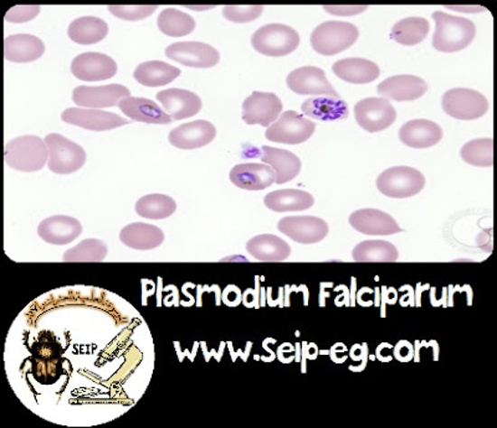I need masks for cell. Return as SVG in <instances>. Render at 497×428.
I'll return each mask as SVG.
<instances>
[{
	"label": "cell",
	"mask_w": 497,
	"mask_h": 428,
	"mask_svg": "<svg viewBox=\"0 0 497 428\" xmlns=\"http://www.w3.org/2000/svg\"><path fill=\"white\" fill-rule=\"evenodd\" d=\"M436 33L433 36V48L442 52L462 51L472 44L476 35V26L472 20L434 12Z\"/></svg>",
	"instance_id": "1"
},
{
	"label": "cell",
	"mask_w": 497,
	"mask_h": 428,
	"mask_svg": "<svg viewBox=\"0 0 497 428\" xmlns=\"http://www.w3.org/2000/svg\"><path fill=\"white\" fill-rule=\"evenodd\" d=\"M5 161L14 171L39 172L49 162V149L45 142L36 135H23L6 143Z\"/></svg>",
	"instance_id": "2"
},
{
	"label": "cell",
	"mask_w": 497,
	"mask_h": 428,
	"mask_svg": "<svg viewBox=\"0 0 497 428\" xmlns=\"http://www.w3.org/2000/svg\"><path fill=\"white\" fill-rule=\"evenodd\" d=\"M358 36L357 26L351 23L326 22L314 30L311 45L318 54L333 56L356 44Z\"/></svg>",
	"instance_id": "3"
},
{
	"label": "cell",
	"mask_w": 497,
	"mask_h": 428,
	"mask_svg": "<svg viewBox=\"0 0 497 428\" xmlns=\"http://www.w3.org/2000/svg\"><path fill=\"white\" fill-rule=\"evenodd\" d=\"M251 45L258 52L270 58H283L300 45V35L291 26L268 24L254 33Z\"/></svg>",
	"instance_id": "4"
},
{
	"label": "cell",
	"mask_w": 497,
	"mask_h": 428,
	"mask_svg": "<svg viewBox=\"0 0 497 428\" xmlns=\"http://www.w3.org/2000/svg\"><path fill=\"white\" fill-rule=\"evenodd\" d=\"M44 142L49 149L48 168L55 174H71L84 167L86 152L81 145L56 134L46 135Z\"/></svg>",
	"instance_id": "5"
},
{
	"label": "cell",
	"mask_w": 497,
	"mask_h": 428,
	"mask_svg": "<svg viewBox=\"0 0 497 428\" xmlns=\"http://www.w3.org/2000/svg\"><path fill=\"white\" fill-rule=\"evenodd\" d=\"M426 187V178L410 167H393L384 171L377 179L378 191L388 198L407 199L419 194Z\"/></svg>",
	"instance_id": "6"
},
{
	"label": "cell",
	"mask_w": 497,
	"mask_h": 428,
	"mask_svg": "<svg viewBox=\"0 0 497 428\" xmlns=\"http://www.w3.org/2000/svg\"><path fill=\"white\" fill-rule=\"evenodd\" d=\"M442 105L447 116L460 121L482 118L490 109L485 96L470 88L449 89L443 96Z\"/></svg>",
	"instance_id": "7"
},
{
	"label": "cell",
	"mask_w": 497,
	"mask_h": 428,
	"mask_svg": "<svg viewBox=\"0 0 497 428\" xmlns=\"http://www.w3.org/2000/svg\"><path fill=\"white\" fill-rule=\"evenodd\" d=\"M316 125L295 111H286L265 132L267 141L281 144H301L313 137Z\"/></svg>",
	"instance_id": "8"
},
{
	"label": "cell",
	"mask_w": 497,
	"mask_h": 428,
	"mask_svg": "<svg viewBox=\"0 0 497 428\" xmlns=\"http://www.w3.org/2000/svg\"><path fill=\"white\" fill-rule=\"evenodd\" d=\"M354 117L364 131L376 134L393 126L397 119V111L388 99L370 98L354 106Z\"/></svg>",
	"instance_id": "9"
},
{
	"label": "cell",
	"mask_w": 497,
	"mask_h": 428,
	"mask_svg": "<svg viewBox=\"0 0 497 428\" xmlns=\"http://www.w3.org/2000/svg\"><path fill=\"white\" fill-rule=\"evenodd\" d=\"M165 56L179 64L193 69L214 68L220 60L217 49L198 42H174L165 49Z\"/></svg>",
	"instance_id": "10"
},
{
	"label": "cell",
	"mask_w": 497,
	"mask_h": 428,
	"mask_svg": "<svg viewBox=\"0 0 497 428\" xmlns=\"http://www.w3.org/2000/svg\"><path fill=\"white\" fill-rule=\"evenodd\" d=\"M281 99L271 92L254 91L243 104V119L248 126L270 127L283 111Z\"/></svg>",
	"instance_id": "11"
},
{
	"label": "cell",
	"mask_w": 497,
	"mask_h": 428,
	"mask_svg": "<svg viewBox=\"0 0 497 428\" xmlns=\"http://www.w3.org/2000/svg\"><path fill=\"white\" fill-rule=\"evenodd\" d=\"M62 121L65 124L76 126V127L88 129V131L104 132L111 131L127 126L128 119L119 117L112 112L101 111L92 108H68L62 112Z\"/></svg>",
	"instance_id": "12"
},
{
	"label": "cell",
	"mask_w": 497,
	"mask_h": 428,
	"mask_svg": "<svg viewBox=\"0 0 497 428\" xmlns=\"http://www.w3.org/2000/svg\"><path fill=\"white\" fill-rule=\"evenodd\" d=\"M131 92L125 86L118 84L98 86H79L72 91V101L76 106L85 108L99 109L115 107Z\"/></svg>",
	"instance_id": "13"
},
{
	"label": "cell",
	"mask_w": 497,
	"mask_h": 428,
	"mask_svg": "<svg viewBox=\"0 0 497 428\" xmlns=\"http://www.w3.org/2000/svg\"><path fill=\"white\" fill-rule=\"evenodd\" d=\"M277 228L291 240L303 245L323 241L330 230L327 222L316 217L284 218L278 221Z\"/></svg>",
	"instance_id": "14"
},
{
	"label": "cell",
	"mask_w": 497,
	"mask_h": 428,
	"mask_svg": "<svg viewBox=\"0 0 497 428\" xmlns=\"http://www.w3.org/2000/svg\"><path fill=\"white\" fill-rule=\"evenodd\" d=\"M287 88L301 96H340L330 84L323 69L304 66L294 70L286 79Z\"/></svg>",
	"instance_id": "15"
},
{
	"label": "cell",
	"mask_w": 497,
	"mask_h": 428,
	"mask_svg": "<svg viewBox=\"0 0 497 428\" xmlns=\"http://www.w3.org/2000/svg\"><path fill=\"white\" fill-rule=\"evenodd\" d=\"M71 72L76 79L82 81H105L117 74V64L108 55L85 52L72 60Z\"/></svg>",
	"instance_id": "16"
},
{
	"label": "cell",
	"mask_w": 497,
	"mask_h": 428,
	"mask_svg": "<svg viewBox=\"0 0 497 428\" xmlns=\"http://www.w3.org/2000/svg\"><path fill=\"white\" fill-rule=\"evenodd\" d=\"M427 86L423 79L413 75L393 76L378 85L377 92L388 101H416L427 94Z\"/></svg>",
	"instance_id": "17"
},
{
	"label": "cell",
	"mask_w": 497,
	"mask_h": 428,
	"mask_svg": "<svg viewBox=\"0 0 497 428\" xmlns=\"http://www.w3.org/2000/svg\"><path fill=\"white\" fill-rule=\"evenodd\" d=\"M350 224L354 230L370 237H389L403 231L390 215L376 209L354 211L350 217Z\"/></svg>",
	"instance_id": "18"
},
{
	"label": "cell",
	"mask_w": 497,
	"mask_h": 428,
	"mask_svg": "<svg viewBox=\"0 0 497 428\" xmlns=\"http://www.w3.org/2000/svg\"><path fill=\"white\" fill-rule=\"evenodd\" d=\"M165 114L173 121H182L198 115L202 109V99L187 89L169 88L155 95Z\"/></svg>",
	"instance_id": "19"
},
{
	"label": "cell",
	"mask_w": 497,
	"mask_h": 428,
	"mask_svg": "<svg viewBox=\"0 0 497 428\" xmlns=\"http://www.w3.org/2000/svg\"><path fill=\"white\" fill-rule=\"evenodd\" d=\"M217 135V129L208 121H194L179 126L171 131L168 135L169 143L173 147L191 151V149L203 148L213 142Z\"/></svg>",
	"instance_id": "20"
},
{
	"label": "cell",
	"mask_w": 497,
	"mask_h": 428,
	"mask_svg": "<svg viewBox=\"0 0 497 428\" xmlns=\"http://www.w3.org/2000/svg\"><path fill=\"white\" fill-rule=\"evenodd\" d=\"M81 222L66 215H55L40 222L38 235L46 244L64 247L81 235Z\"/></svg>",
	"instance_id": "21"
},
{
	"label": "cell",
	"mask_w": 497,
	"mask_h": 428,
	"mask_svg": "<svg viewBox=\"0 0 497 428\" xmlns=\"http://www.w3.org/2000/svg\"><path fill=\"white\" fill-rule=\"evenodd\" d=\"M230 181L235 187L244 191H258L267 189L277 181V174L270 165L247 163L235 165L230 172Z\"/></svg>",
	"instance_id": "22"
},
{
	"label": "cell",
	"mask_w": 497,
	"mask_h": 428,
	"mask_svg": "<svg viewBox=\"0 0 497 428\" xmlns=\"http://www.w3.org/2000/svg\"><path fill=\"white\" fill-rule=\"evenodd\" d=\"M399 138L403 144L410 148H430L442 141L443 129L436 122L414 119L400 128Z\"/></svg>",
	"instance_id": "23"
},
{
	"label": "cell",
	"mask_w": 497,
	"mask_h": 428,
	"mask_svg": "<svg viewBox=\"0 0 497 428\" xmlns=\"http://www.w3.org/2000/svg\"><path fill=\"white\" fill-rule=\"evenodd\" d=\"M308 118L323 122H336L346 119L350 111L341 96H313L301 106Z\"/></svg>",
	"instance_id": "24"
},
{
	"label": "cell",
	"mask_w": 497,
	"mask_h": 428,
	"mask_svg": "<svg viewBox=\"0 0 497 428\" xmlns=\"http://www.w3.org/2000/svg\"><path fill=\"white\" fill-rule=\"evenodd\" d=\"M333 71L338 79L353 85L370 84L376 81L380 75V66L361 58L340 60L334 62Z\"/></svg>",
	"instance_id": "25"
},
{
	"label": "cell",
	"mask_w": 497,
	"mask_h": 428,
	"mask_svg": "<svg viewBox=\"0 0 497 428\" xmlns=\"http://www.w3.org/2000/svg\"><path fill=\"white\" fill-rule=\"evenodd\" d=\"M44 51V42L34 35H10L5 40V58L10 62L25 64L35 61L42 58Z\"/></svg>",
	"instance_id": "26"
},
{
	"label": "cell",
	"mask_w": 497,
	"mask_h": 428,
	"mask_svg": "<svg viewBox=\"0 0 497 428\" xmlns=\"http://www.w3.org/2000/svg\"><path fill=\"white\" fill-rule=\"evenodd\" d=\"M119 109L132 121L148 125H168L173 119L151 99L142 98H126L118 104Z\"/></svg>",
	"instance_id": "27"
},
{
	"label": "cell",
	"mask_w": 497,
	"mask_h": 428,
	"mask_svg": "<svg viewBox=\"0 0 497 428\" xmlns=\"http://www.w3.org/2000/svg\"><path fill=\"white\" fill-rule=\"evenodd\" d=\"M261 161L265 164L270 165L277 174V184H285V182L294 181L300 174L301 164L300 158L295 155L293 152L285 151L273 147L261 148Z\"/></svg>",
	"instance_id": "28"
},
{
	"label": "cell",
	"mask_w": 497,
	"mask_h": 428,
	"mask_svg": "<svg viewBox=\"0 0 497 428\" xmlns=\"http://www.w3.org/2000/svg\"><path fill=\"white\" fill-rule=\"evenodd\" d=\"M119 238L124 245L134 250H154L164 244V234L161 228L145 222H135L122 228Z\"/></svg>",
	"instance_id": "29"
},
{
	"label": "cell",
	"mask_w": 497,
	"mask_h": 428,
	"mask_svg": "<svg viewBox=\"0 0 497 428\" xmlns=\"http://www.w3.org/2000/svg\"><path fill=\"white\" fill-rule=\"evenodd\" d=\"M247 251L258 261L283 262L291 255V247L283 238L275 235H258L248 241Z\"/></svg>",
	"instance_id": "30"
},
{
	"label": "cell",
	"mask_w": 497,
	"mask_h": 428,
	"mask_svg": "<svg viewBox=\"0 0 497 428\" xmlns=\"http://www.w3.org/2000/svg\"><path fill=\"white\" fill-rule=\"evenodd\" d=\"M265 207L275 212L305 211L314 207V200L310 192L298 189H283L268 192L264 198Z\"/></svg>",
	"instance_id": "31"
},
{
	"label": "cell",
	"mask_w": 497,
	"mask_h": 428,
	"mask_svg": "<svg viewBox=\"0 0 497 428\" xmlns=\"http://www.w3.org/2000/svg\"><path fill=\"white\" fill-rule=\"evenodd\" d=\"M108 34V23L96 16H82L76 19L68 29L69 38L80 45L96 44L102 42Z\"/></svg>",
	"instance_id": "32"
},
{
	"label": "cell",
	"mask_w": 497,
	"mask_h": 428,
	"mask_svg": "<svg viewBox=\"0 0 497 428\" xmlns=\"http://www.w3.org/2000/svg\"><path fill=\"white\" fill-rule=\"evenodd\" d=\"M181 75V70L164 61H147L139 64L134 72L138 84L147 88H159L171 84Z\"/></svg>",
	"instance_id": "33"
},
{
	"label": "cell",
	"mask_w": 497,
	"mask_h": 428,
	"mask_svg": "<svg viewBox=\"0 0 497 428\" xmlns=\"http://www.w3.org/2000/svg\"><path fill=\"white\" fill-rule=\"evenodd\" d=\"M356 262H396L399 252L393 244L382 240L363 241L352 251Z\"/></svg>",
	"instance_id": "34"
},
{
	"label": "cell",
	"mask_w": 497,
	"mask_h": 428,
	"mask_svg": "<svg viewBox=\"0 0 497 428\" xmlns=\"http://www.w3.org/2000/svg\"><path fill=\"white\" fill-rule=\"evenodd\" d=\"M175 210H177V204L168 195L149 194L136 202L137 215L151 220H162L172 217Z\"/></svg>",
	"instance_id": "35"
},
{
	"label": "cell",
	"mask_w": 497,
	"mask_h": 428,
	"mask_svg": "<svg viewBox=\"0 0 497 428\" xmlns=\"http://www.w3.org/2000/svg\"><path fill=\"white\" fill-rule=\"evenodd\" d=\"M429 30L430 25L427 19L412 16L398 22L390 35L398 44L414 46L426 40Z\"/></svg>",
	"instance_id": "36"
},
{
	"label": "cell",
	"mask_w": 497,
	"mask_h": 428,
	"mask_svg": "<svg viewBox=\"0 0 497 428\" xmlns=\"http://www.w3.org/2000/svg\"><path fill=\"white\" fill-rule=\"evenodd\" d=\"M157 25L164 35L172 38L191 34L195 29V22L191 15L173 8L162 10L157 19Z\"/></svg>",
	"instance_id": "37"
},
{
	"label": "cell",
	"mask_w": 497,
	"mask_h": 428,
	"mask_svg": "<svg viewBox=\"0 0 497 428\" xmlns=\"http://www.w3.org/2000/svg\"><path fill=\"white\" fill-rule=\"evenodd\" d=\"M463 161L474 167L492 168L493 165L492 138L475 139L462 148Z\"/></svg>",
	"instance_id": "38"
},
{
	"label": "cell",
	"mask_w": 497,
	"mask_h": 428,
	"mask_svg": "<svg viewBox=\"0 0 497 428\" xmlns=\"http://www.w3.org/2000/svg\"><path fill=\"white\" fill-rule=\"evenodd\" d=\"M108 248L104 241L88 238L64 254L65 262H101L108 256Z\"/></svg>",
	"instance_id": "39"
},
{
	"label": "cell",
	"mask_w": 497,
	"mask_h": 428,
	"mask_svg": "<svg viewBox=\"0 0 497 428\" xmlns=\"http://www.w3.org/2000/svg\"><path fill=\"white\" fill-rule=\"evenodd\" d=\"M108 9L116 18L137 22L154 14L157 5H109Z\"/></svg>",
	"instance_id": "40"
},
{
	"label": "cell",
	"mask_w": 497,
	"mask_h": 428,
	"mask_svg": "<svg viewBox=\"0 0 497 428\" xmlns=\"http://www.w3.org/2000/svg\"><path fill=\"white\" fill-rule=\"evenodd\" d=\"M264 6L251 5V6H238V5H227L224 6L223 15L229 22L233 23H248L253 22L260 18L263 14Z\"/></svg>",
	"instance_id": "41"
},
{
	"label": "cell",
	"mask_w": 497,
	"mask_h": 428,
	"mask_svg": "<svg viewBox=\"0 0 497 428\" xmlns=\"http://www.w3.org/2000/svg\"><path fill=\"white\" fill-rule=\"evenodd\" d=\"M39 13V5H19L6 13L5 20L9 23H25L35 19Z\"/></svg>",
	"instance_id": "42"
},
{
	"label": "cell",
	"mask_w": 497,
	"mask_h": 428,
	"mask_svg": "<svg viewBox=\"0 0 497 428\" xmlns=\"http://www.w3.org/2000/svg\"><path fill=\"white\" fill-rule=\"evenodd\" d=\"M367 5H324V9L333 15L353 16L367 10Z\"/></svg>",
	"instance_id": "43"
},
{
	"label": "cell",
	"mask_w": 497,
	"mask_h": 428,
	"mask_svg": "<svg viewBox=\"0 0 497 428\" xmlns=\"http://www.w3.org/2000/svg\"><path fill=\"white\" fill-rule=\"evenodd\" d=\"M394 357L396 359L402 361V363H408L412 360L413 358V347L409 341L402 340L398 343L394 348Z\"/></svg>",
	"instance_id": "44"
},
{
	"label": "cell",
	"mask_w": 497,
	"mask_h": 428,
	"mask_svg": "<svg viewBox=\"0 0 497 428\" xmlns=\"http://www.w3.org/2000/svg\"><path fill=\"white\" fill-rule=\"evenodd\" d=\"M240 290L237 287H228L224 292V302L231 307L240 303Z\"/></svg>",
	"instance_id": "45"
},
{
	"label": "cell",
	"mask_w": 497,
	"mask_h": 428,
	"mask_svg": "<svg viewBox=\"0 0 497 428\" xmlns=\"http://www.w3.org/2000/svg\"><path fill=\"white\" fill-rule=\"evenodd\" d=\"M447 9L456 10V12H483V8H479V6H473V8H462V6L455 5H447Z\"/></svg>",
	"instance_id": "46"
}]
</instances>
